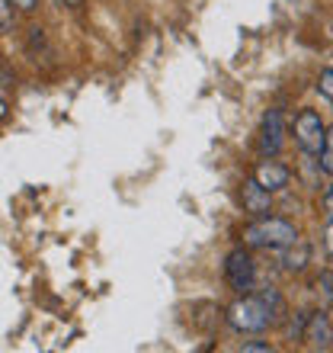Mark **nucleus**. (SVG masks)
I'll return each instance as SVG.
<instances>
[{
    "instance_id": "16",
    "label": "nucleus",
    "mask_w": 333,
    "mask_h": 353,
    "mask_svg": "<svg viewBox=\"0 0 333 353\" xmlns=\"http://www.w3.org/2000/svg\"><path fill=\"white\" fill-rule=\"evenodd\" d=\"M13 7H19V10H32L36 7V0H10Z\"/></svg>"
},
{
    "instance_id": "10",
    "label": "nucleus",
    "mask_w": 333,
    "mask_h": 353,
    "mask_svg": "<svg viewBox=\"0 0 333 353\" xmlns=\"http://www.w3.org/2000/svg\"><path fill=\"white\" fill-rule=\"evenodd\" d=\"M308 257H311V254H308V248H305V244H298V251H288L286 257H282V263H286V270H292V273H295V270H305Z\"/></svg>"
},
{
    "instance_id": "17",
    "label": "nucleus",
    "mask_w": 333,
    "mask_h": 353,
    "mask_svg": "<svg viewBox=\"0 0 333 353\" xmlns=\"http://www.w3.org/2000/svg\"><path fill=\"white\" fill-rule=\"evenodd\" d=\"M324 203H327V212H330V219H333V186L327 190V199H324Z\"/></svg>"
},
{
    "instance_id": "2",
    "label": "nucleus",
    "mask_w": 333,
    "mask_h": 353,
    "mask_svg": "<svg viewBox=\"0 0 333 353\" xmlns=\"http://www.w3.org/2000/svg\"><path fill=\"white\" fill-rule=\"evenodd\" d=\"M228 321H231L234 331H244V334H259V331H266L269 325H276V318L272 312L266 308V302L257 296H247L241 302H234L228 308Z\"/></svg>"
},
{
    "instance_id": "9",
    "label": "nucleus",
    "mask_w": 333,
    "mask_h": 353,
    "mask_svg": "<svg viewBox=\"0 0 333 353\" xmlns=\"http://www.w3.org/2000/svg\"><path fill=\"white\" fill-rule=\"evenodd\" d=\"M259 299L266 302V308L272 312V318H286V299L279 296V289H259Z\"/></svg>"
},
{
    "instance_id": "14",
    "label": "nucleus",
    "mask_w": 333,
    "mask_h": 353,
    "mask_svg": "<svg viewBox=\"0 0 333 353\" xmlns=\"http://www.w3.org/2000/svg\"><path fill=\"white\" fill-rule=\"evenodd\" d=\"M269 344H244V353H269Z\"/></svg>"
},
{
    "instance_id": "15",
    "label": "nucleus",
    "mask_w": 333,
    "mask_h": 353,
    "mask_svg": "<svg viewBox=\"0 0 333 353\" xmlns=\"http://www.w3.org/2000/svg\"><path fill=\"white\" fill-rule=\"evenodd\" d=\"M324 241H327V251L333 254V219L327 222V228H324Z\"/></svg>"
},
{
    "instance_id": "12",
    "label": "nucleus",
    "mask_w": 333,
    "mask_h": 353,
    "mask_svg": "<svg viewBox=\"0 0 333 353\" xmlns=\"http://www.w3.org/2000/svg\"><path fill=\"white\" fill-rule=\"evenodd\" d=\"M317 90H321V93L327 97V100L333 103V68L321 71V77H317Z\"/></svg>"
},
{
    "instance_id": "7",
    "label": "nucleus",
    "mask_w": 333,
    "mask_h": 353,
    "mask_svg": "<svg viewBox=\"0 0 333 353\" xmlns=\"http://www.w3.org/2000/svg\"><path fill=\"white\" fill-rule=\"evenodd\" d=\"M253 180H257L263 190L276 193V190H282V186L288 183V170L282 168V164H276V161H263L257 168V174H253Z\"/></svg>"
},
{
    "instance_id": "4",
    "label": "nucleus",
    "mask_w": 333,
    "mask_h": 353,
    "mask_svg": "<svg viewBox=\"0 0 333 353\" xmlns=\"http://www.w3.org/2000/svg\"><path fill=\"white\" fill-rule=\"evenodd\" d=\"M224 273H228V283H231L237 292H250L253 283H257V270H253V261H250L247 251H231L228 254Z\"/></svg>"
},
{
    "instance_id": "1",
    "label": "nucleus",
    "mask_w": 333,
    "mask_h": 353,
    "mask_svg": "<svg viewBox=\"0 0 333 353\" xmlns=\"http://www.w3.org/2000/svg\"><path fill=\"white\" fill-rule=\"evenodd\" d=\"M244 241L250 248H292L298 244V228L286 219H269L263 215L259 222L247 225V232H244Z\"/></svg>"
},
{
    "instance_id": "13",
    "label": "nucleus",
    "mask_w": 333,
    "mask_h": 353,
    "mask_svg": "<svg viewBox=\"0 0 333 353\" xmlns=\"http://www.w3.org/2000/svg\"><path fill=\"white\" fill-rule=\"evenodd\" d=\"M10 0H0V29H7L10 26Z\"/></svg>"
},
{
    "instance_id": "8",
    "label": "nucleus",
    "mask_w": 333,
    "mask_h": 353,
    "mask_svg": "<svg viewBox=\"0 0 333 353\" xmlns=\"http://www.w3.org/2000/svg\"><path fill=\"white\" fill-rule=\"evenodd\" d=\"M269 205H272V203H269V190H263L257 180L244 183V209H247L250 215L263 219V215L269 212Z\"/></svg>"
},
{
    "instance_id": "3",
    "label": "nucleus",
    "mask_w": 333,
    "mask_h": 353,
    "mask_svg": "<svg viewBox=\"0 0 333 353\" xmlns=\"http://www.w3.org/2000/svg\"><path fill=\"white\" fill-rule=\"evenodd\" d=\"M324 139H327V125L321 122V116H317L314 110H305L295 119V141H298V148L305 151V154H321Z\"/></svg>"
},
{
    "instance_id": "11",
    "label": "nucleus",
    "mask_w": 333,
    "mask_h": 353,
    "mask_svg": "<svg viewBox=\"0 0 333 353\" xmlns=\"http://www.w3.org/2000/svg\"><path fill=\"white\" fill-rule=\"evenodd\" d=\"M321 170H324V174H333V129H327L324 148H321Z\"/></svg>"
},
{
    "instance_id": "18",
    "label": "nucleus",
    "mask_w": 333,
    "mask_h": 353,
    "mask_svg": "<svg viewBox=\"0 0 333 353\" xmlns=\"http://www.w3.org/2000/svg\"><path fill=\"white\" fill-rule=\"evenodd\" d=\"M7 119V100H3V97H0V122Z\"/></svg>"
},
{
    "instance_id": "6",
    "label": "nucleus",
    "mask_w": 333,
    "mask_h": 353,
    "mask_svg": "<svg viewBox=\"0 0 333 353\" xmlns=\"http://www.w3.org/2000/svg\"><path fill=\"white\" fill-rule=\"evenodd\" d=\"M305 341L311 347H317V350H327V347L333 344V327H330V321H327L324 312L305 318Z\"/></svg>"
},
{
    "instance_id": "5",
    "label": "nucleus",
    "mask_w": 333,
    "mask_h": 353,
    "mask_svg": "<svg viewBox=\"0 0 333 353\" xmlns=\"http://www.w3.org/2000/svg\"><path fill=\"white\" fill-rule=\"evenodd\" d=\"M282 135H286V129H282V112L269 110L266 119H263V139H259V148H263L266 158L282 151Z\"/></svg>"
}]
</instances>
